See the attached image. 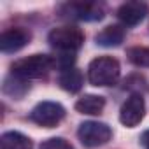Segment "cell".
I'll return each mask as SVG.
<instances>
[{
	"mask_svg": "<svg viewBox=\"0 0 149 149\" xmlns=\"http://www.w3.org/2000/svg\"><path fill=\"white\" fill-rule=\"evenodd\" d=\"M121 74L119 61L112 56H98L88 67V79L93 86H112Z\"/></svg>",
	"mask_w": 149,
	"mask_h": 149,
	"instance_id": "1",
	"label": "cell"
},
{
	"mask_svg": "<svg viewBox=\"0 0 149 149\" xmlns=\"http://www.w3.org/2000/svg\"><path fill=\"white\" fill-rule=\"evenodd\" d=\"M54 65L56 61L47 54H32L28 58L14 61L11 70L14 76H19L23 79H40L47 76Z\"/></svg>",
	"mask_w": 149,
	"mask_h": 149,
	"instance_id": "2",
	"label": "cell"
},
{
	"mask_svg": "<svg viewBox=\"0 0 149 149\" xmlns=\"http://www.w3.org/2000/svg\"><path fill=\"white\" fill-rule=\"evenodd\" d=\"M49 44L63 54H72L84 44V33L77 26H56L47 35Z\"/></svg>",
	"mask_w": 149,
	"mask_h": 149,
	"instance_id": "3",
	"label": "cell"
},
{
	"mask_svg": "<svg viewBox=\"0 0 149 149\" xmlns=\"http://www.w3.org/2000/svg\"><path fill=\"white\" fill-rule=\"evenodd\" d=\"M77 137L84 147H98L111 140L112 130L109 125L100 121H84L77 130Z\"/></svg>",
	"mask_w": 149,
	"mask_h": 149,
	"instance_id": "4",
	"label": "cell"
},
{
	"mask_svg": "<svg viewBox=\"0 0 149 149\" xmlns=\"http://www.w3.org/2000/svg\"><path fill=\"white\" fill-rule=\"evenodd\" d=\"M63 118H65V107L58 102H40L30 112V119L44 128H53L60 125Z\"/></svg>",
	"mask_w": 149,
	"mask_h": 149,
	"instance_id": "5",
	"label": "cell"
},
{
	"mask_svg": "<svg viewBox=\"0 0 149 149\" xmlns=\"http://www.w3.org/2000/svg\"><path fill=\"white\" fill-rule=\"evenodd\" d=\"M60 14L68 19H79V21H98L104 18V9L98 4L90 2H72L63 4L60 7Z\"/></svg>",
	"mask_w": 149,
	"mask_h": 149,
	"instance_id": "6",
	"label": "cell"
},
{
	"mask_svg": "<svg viewBox=\"0 0 149 149\" xmlns=\"http://www.w3.org/2000/svg\"><path fill=\"white\" fill-rule=\"evenodd\" d=\"M144 114H146L144 98H142V95L133 93V95H130V97L126 98V102L121 105L119 121H121V125H125L126 128H133V126H137V125L144 119Z\"/></svg>",
	"mask_w": 149,
	"mask_h": 149,
	"instance_id": "7",
	"label": "cell"
},
{
	"mask_svg": "<svg viewBox=\"0 0 149 149\" xmlns=\"http://www.w3.org/2000/svg\"><path fill=\"white\" fill-rule=\"evenodd\" d=\"M32 39V33L26 28H9L0 35V49L2 53H16L23 49Z\"/></svg>",
	"mask_w": 149,
	"mask_h": 149,
	"instance_id": "8",
	"label": "cell"
},
{
	"mask_svg": "<svg viewBox=\"0 0 149 149\" xmlns=\"http://www.w3.org/2000/svg\"><path fill=\"white\" fill-rule=\"evenodd\" d=\"M147 14V6L144 2H126L118 9V18L125 26L139 25Z\"/></svg>",
	"mask_w": 149,
	"mask_h": 149,
	"instance_id": "9",
	"label": "cell"
},
{
	"mask_svg": "<svg viewBox=\"0 0 149 149\" xmlns=\"http://www.w3.org/2000/svg\"><path fill=\"white\" fill-rule=\"evenodd\" d=\"M95 40L98 46H104V47H118L125 40V28L119 25L105 26L102 32L97 33Z\"/></svg>",
	"mask_w": 149,
	"mask_h": 149,
	"instance_id": "10",
	"label": "cell"
},
{
	"mask_svg": "<svg viewBox=\"0 0 149 149\" xmlns=\"http://www.w3.org/2000/svg\"><path fill=\"white\" fill-rule=\"evenodd\" d=\"M83 83H84V77H83V74L81 70L77 68H67L60 74V77H58V84L68 91V93H77L81 88H83Z\"/></svg>",
	"mask_w": 149,
	"mask_h": 149,
	"instance_id": "11",
	"label": "cell"
},
{
	"mask_svg": "<svg viewBox=\"0 0 149 149\" xmlns=\"http://www.w3.org/2000/svg\"><path fill=\"white\" fill-rule=\"evenodd\" d=\"M104 107H105V98L98 95H84L76 102V111L81 114H90V116L100 114Z\"/></svg>",
	"mask_w": 149,
	"mask_h": 149,
	"instance_id": "12",
	"label": "cell"
},
{
	"mask_svg": "<svg viewBox=\"0 0 149 149\" xmlns=\"http://www.w3.org/2000/svg\"><path fill=\"white\" fill-rule=\"evenodd\" d=\"M32 140L19 132H6L0 137V149H32Z\"/></svg>",
	"mask_w": 149,
	"mask_h": 149,
	"instance_id": "13",
	"label": "cell"
},
{
	"mask_svg": "<svg viewBox=\"0 0 149 149\" xmlns=\"http://www.w3.org/2000/svg\"><path fill=\"white\" fill-rule=\"evenodd\" d=\"M2 90H4L6 95H9V97H13V98H21V97L30 90V84H26V79H23V77L14 76V74H13L11 77H7V79L4 81Z\"/></svg>",
	"mask_w": 149,
	"mask_h": 149,
	"instance_id": "14",
	"label": "cell"
},
{
	"mask_svg": "<svg viewBox=\"0 0 149 149\" xmlns=\"http://www.w3.org/2000/svg\"><path fill=\"white\" fill-rule=\"evenodd\" d=\"M128 60L139 67H149V47H130Z\"/></svg>",
	"mask_w": 149,
	"mask_h": 149,
	"instance_id": "15",
	"label": "cell"
},
{
	"mask_svg": "<svg viewBox=\"0 0 149 149\" xmlns=\"http://www.w3.org/2000/svg\"><path fill=\"white\" fill-rule=\"evenodd\" d=\"M40 149H74L72 144L61 137H53V139H47L40 144Z\"/></svg>",
	"mask_w": 149,
	"mask_h": 149,
	"instance_id": "16",
	"label": "cell"
},
{
	"mask_svg": "<svg viewBox=\"0 0 149 149\" xmlns=\"http://www.w3.org/2000/svg\"><path fill=\"white\" fill-rule=\"evenodd\" d=\"M140 142H142V146H144L146 149H149V130L142 133V137H140Z\"/></svg>",
	"mask_w": 149,
	"mask_h": 149,
	"instance_id": "17",
	"label": "cell"
}]
</instances>
